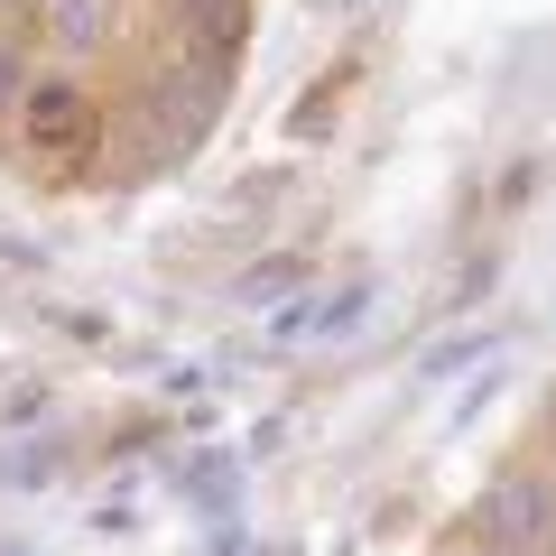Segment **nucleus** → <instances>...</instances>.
Wrapping results in <instances>:
<instances>
[{
    "label": "nucleus",
    "instance_id": "obj_1",
    "mask_svg": "<svg viewBox=\"0 0 556 556\" xmlns=\"http://www.w3.org/2000/svg\"><path fill=\"white\" fill-rule=\"evenodd\" d=\"M464 538L492 556H556V464H510L473 492Z\"/></svg>",
    "mask_w": 556,
    "mask_h": 556
},
{
    "label": "nucleus",
    "instance_id": "obj_2",
    "mask_svg": "<svg viewBox=\"0 0 556 556\" xmlns=\"http://www.w3.org/2000/svg\"><path fill=\"white\" fill-rule=\"evenodd\" d=\"M20 139L38 149V159H93V139H102V112H93V93H84L75 75H28V93H20Z\"/></svg>",
    "mask_w": 556,
    "mask_h": 556
},
{
    "label": "nucleus",
    "instance_id": "obj_3",
    "mask_svg": "<svg viewBox=\"0 0 556 556\" xmlns=\"http://www.w3.org/2000/svg\"><path fill=\"white\" fill-rule=\"evenodd\" d=\"M214 102H223V75H204L195 56H186L177 75H149V84H139V112H149L159 159H186V149H195L204 121H214Z\"/></svg>",
    "mask_w": 556,
    "mask_h": 556
},
{
    "label": "nucleus",
    "instance_id": "obj_4",
    "mask_svg": "<svg viewBox=\"0 0 556 556\" xmlns=\"http://www.w3.org/2000/svg\"><path fill=\"white\" fill-rule=\"evenodd\" d=\"M47 10V38L65 47V56H93L102 38H112V0H38Z\"/></svg>",
    "mask_w": 556,
    "mask_h": 556
},
{
    "label": "nucleus",
    "instance_id": "obj_5",
    "mask_svg": "<svg viewBox=\"0 0 556 556\" xmlns=\"http://www.w3.org/2000/svg\"><path fill=\"white\" fill-rule=\"evenodd\" d=\"M0 38H10V47H38L47 38V10H38V0H0Z\"/></svg>",
    "mask_w": 556,
    "mask_h": 556
},
{
    "label": "nucleus",
    "instance_id": "obj_6",
    "mask_svg": "<svg viewBox=\"0 0 556 556\" xmlns=\"http://www.w3.org/2000/svg\"><path fill=\"white\" fill-rule=\"evenodd\" d=\"M20 93H28V47H10V38H0V121L20 112Z\"/></svg>",
    "mask_w": 556,
    "mask_h": 556
}]
</instances>
